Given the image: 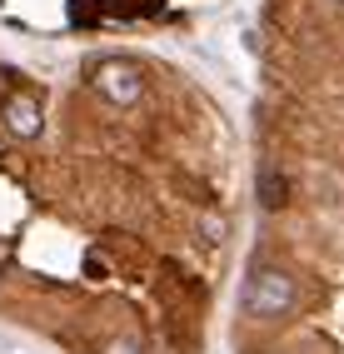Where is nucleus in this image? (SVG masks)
I'll use <instances>...</instances> for the list:
<instances>
[{"instance_id":"1","label":"nucleus","mask_w":344,"mask_h":354,"mask_svg":"<svg viewBox=\"0 0 344 354\" xmlns=\"http://www.w3.org/2000/svg\"><path fill=\"white\" fill-rule=\"evenodd\" d=\"M294 310V279L280 265H255L245 285V315L249 319H280Z\"/></svg>"},{"instance_id":"2","label":"nucleus","mask_w":344,"mask_h":354,"mask_svg":"<svg viewBox=\"0 0 344 354\" xmlns=\"http://www.w3.org/2000/svg\"><path fill=\"white\" fill-rule=\"evenodd\" d=\"M90 90L105 95L110 105H135L145 95V70L135 60H100L95 70H90Z\"/></svg>"},{"instance_id":"3","label":"nucleus","mask_w":344,"mask_h":354,"mask_svg":"<svg viewBox=\"0 0 344 354\" xmlns=\"http://www.w3.org/2000/svg\"><path fill=\"white\" fill-rule=\"evenodd\" d=\"M6 125H10V135H20V140H35V135H40V105H35L30 95L6 100Z\"/></svg>"},{"instance_id":"4","label":"nucleus","mask_w":344,"mask_h":354,"mask_svg":"<svg viewBox=\"0 0 344 354\" xmlns=\"http://www.w3.org/2000/svg\"><path fill=\"white\" fill-rule=\"evenodd\" d=\"M260 205H265V209L285 205V180L274 175V165H265V170H260Z\"/></svg>"},{"instance_id":"5","label":"nucleus","mask_w":344,"mask_h":354,"mask_svg":"<svg viewBox=\"0 0 344 354\" xmlns=\"http://www.w3.org/2000/svg\"><path fill=\"white\" fill-rule=\"evenodd\" d=\"M105 354H140V344H135V339H115Z\"/></svg>"}]
</instances>
